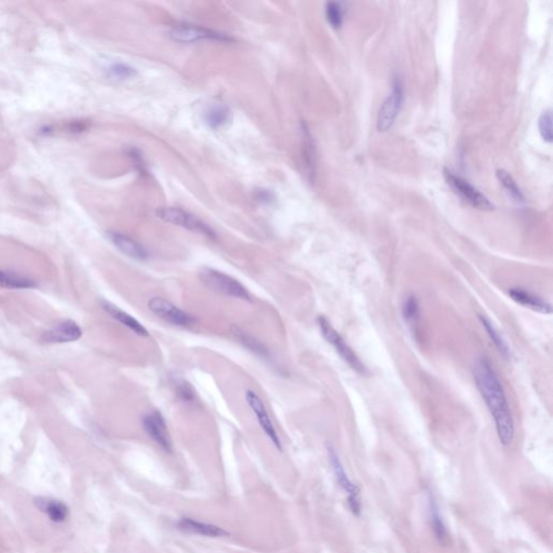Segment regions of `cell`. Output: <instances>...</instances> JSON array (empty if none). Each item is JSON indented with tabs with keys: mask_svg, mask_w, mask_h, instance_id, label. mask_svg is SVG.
Returning a JSON list of instances; mask_svg holds the SVG:
<instances>
[{
	"mask_svg": "<svg viewBox=\"0 0 553 553\" xmlns=\"http://www.w3.org/2000/svg\"><path fill=\"white\" fill-rule=\"evenodd\" d=\"M473 377L475 386L494 419L500 444L510 445L516 434L511 409L504 386L488 359L480 358L477 361L473 368Z\"/></svg>",
	"mask_w": 553,
	"mask_h": 553,
	"instance_id": "1",
	"label": "cell"
},
{
	"mask_svg": "<svg viewBox=\"0 0 553 553\" xmlns=\"http://www.w3.org/2000/svg\"><path fill=\"white\" fill-rule=\"evenodd\" d=\"M199 275L200 280L203 281V284L210 290L237 300L253 302L251 293L232 275L213 269H203L200 271Z\"/></svg>",
	"mask_w": 553,
	"mask_h": 553,
	"instance_id": "2",
	"label": "cell"
},
{
	"mask_svg": "<svg viewBox=\"0 0 553 553\" xmlns=\"http://www.w3.org/2000/svg\"><path fill=\"white\" fill-rule=\"evenodd\" d=\"M318 325H319L320 331H321L322 337L325 341L335 349L337 354L339 355L343 360L350 366L352 370L356 371L357 373L361 375H366L368 373L366 366L362 364L356 352L352 350L350 346L347 344L339 332L333 327L331 322L324 317V316H319L317 319Z\"/></svg>",
	"mask_w": 553,
	"mask_h": 553,
	"instance_id": "3",
	"label": "cell"
},
{
	"mask_svg": "<svg viewBox=\"0 0 553 553\" xmlns=\"http://www.w3.org/2000/svg\"><path fill=\"white\" fill-rule=\"evenodd\" d=\"M158 219H162L164 222L169 224H173L176 226L182 227L189 232L196 234L203 235L207 237L210 239H215L216 235L211 227L207 226L201 219L196 217L192 213L176 207H159L156 211Z\"/></svg>",
	"mask_w": 553,
	"mask_h": 553,
	"instance_id": "4",
	"label": "cell"
},
{
	"mask_svg": "<svg viewBox=\"0 0 553 553\" xmlns=\"http://www.w3.org/2000/svg\"><path fill=\"white\" fill-rule=\"evenodd\" d=\"M148 309L167 323L178 327H194L196 318L185 310L180 309L173 303L169 302L162 298H151L148 300Z\"/></svg>",
	"mask_w": 553,
	"mask_h": 553,
	"instance_id": "5",
	"label": "cell"
},
{
	"mask_svg": "<svg viewBox=\"0 0 553 553\" xmlns=\"http://www.w3.org/2000/svg\"><path fill=\"white\" fill-rule=\"evenodd\" d=\"M170 36L174 42L180 44H196L199 42H232L230 37L222 33L215 32L209 30L205 27L197 26V25H178L171 31Z\"/></svg>",
	"mask_w": 553,
	"mask_h": 553,
	"instance_id": "6",
	"label": "cell"
},
{
	"mask_svg": "<svg viewBox=\"0 0 553 553\" xmlns=\"http://www.w3.org/2000/svg\"><path fill=\"white\" fill-rule=\"evenodd\" d=\"M327 453H329L330 463H331L332 469H333L337 483L348 494V504L351 512L355 516H360V488H359L358 485L355 484L350 480L346 470H345L344 466H343L341 459H339V455H337V452L332 446L327 448Z\"/></svg>",
	"mask_w": 553,
	"mask_h": 553,
	"instance_id": "7",
	"label": "cell"
},
{
	"mask_svg": "<svg viewBox=\"0 0 553 553\" xmlns=\"http://www.w3.org/2000/svg\"><path fill=\"white\" fill-rule=\"evenodd\" d=\"M444 176L446 182L453 188L456 194H459L463 199H465L469 205H473L475 209L482 210V211H492L494 205L491 203L488 198L480 193L477 188L473 187L468 180H463L461 176L454 174L452 171L444 170Z\"/></svg>",
	"mask_w": 553,
	"mask_h": 553,
	"instance_id": "8",
	"label": "cell"
},
{
	"mask_svg": "<svg viewBox=\"0 0 553 553\" xmlns=\"http://www.w3.org/2000/svg\"><path fill=\"white\" fill-rule=\"evenodd\" d=\"M142 426L147 436L167 453H172L173 444L169 434L168 425L164 415L154 409L142 418Z\"/></svg>",
	"mask_w": 553,
	"mask_h": 553,
	"instance_id": "9",
	"label": "cell"
},
{
	"mask_svg": "<svg viewBox=\"0 0 553 553\" xmlns=\"http://www.w3.org/2000/svg\"><path fill=\"white\" fill-rule=\"evenodd\" d=\"M246 401L250 409H252V412L255 415L256 418H257V422H259L260 426L263 429L266 436H269V440L273 442V445L278 449V451H282V445H281L278 432H277L273 422H271V416H269V412H267V409L264 405L263 400L255 391L248 389L246 391Z\"/></svg>",
	"mask_w": 553,
	"mask_h": 553,
	"instance_id": "10",
	"label": "cell"
},
{
	"mask_svg": "<svg viewBox=\"0 0 553 553\" xmlns=\"http://www.w3.org/2000/svg\"><path fill=\"white\" fill-rule=\"evenodd\" d=\"M403 91L399 83L393 85V92L386 99L382 105L378 114L377 129L380 132H385L393 127L395 118L399 115L400 110L402 106Z\"/></svg>",
	"mask_w": 553,
	"mask_h": 553,
	"instance_id": "11",
	"label": "cell"
},
{
	"mask_svg": "<svg viewBox=\"0 0 553 553\" xmlns=\"http://www.w3.org/2000/svg\"><path fill=\"white\" fill-rule=\"evenodd\" d=\"M106 235H108V240L115 246L116 249L119 250L122 254H125L130 259L139 262L146 261L148 259V251L131 237L118 232H108Z\"/></svg>",
	"mask_w": 553,
	"mask_h": 553,
	"instance_id": "12",
	"label": "cell"
},
{
	"mask_svg": "<svg viewBox=\"0 0 553 553\" xmlns=\"http://www.w3.org/2000/svg\"><path fill=\"white\" fill-rule=\"evenodd\" d=\"M178 527L184 533L195 534L200 536L212 537V538L230 536V533L222 527H217L214 524L198 521L192 518H182L178 521Z\"/></svg>",
	"mask_w": 553,
	"mask_h": 553,
	"instance_id": "13",
	"label": "cell"
},
{
	"mask_svg": "<svg viewBox=\"0 0 553 553\" xmlns=\"http://www.w3.org/2000/svg\"><path fill=\"white\" fill-rule=\"evenodd\" d=\"M83 335V330L73 320H66L60 323L58 327L50 331L46 332L44 335V341L46 343H69V341H78Z\"/></svg>",
	"mask_w": 553,
	"mask_h": 553,
	"instance_id": "14",
	"label": "cell"
},
{
	"mask_svg": "<svg viewBox=\"0 0 553 553\" xmlns=\"http://www.w3.org/2000/svg\"><path fill=\"white\" fill-rule=\"evenodd\" d=\"M102 307L105 312L110 314L112 319H115L116 321L121 323L124 327L131 330L135 334L142 337H149L148 330H147L141 322L137 321L135 318L132 317L131 314H127V312L120 309L117 306L112 304V303L108 302V300H102Z\"/></svg>",
	"mask_w": 553,
	"mask_h": 553,
	"instance_id": "15",
	"label": "cell"
},
{
	"mask_svg": "<svg viewBox=\"0 0 553 553\" xmlns=\"http://www.w3.org/2000/svg\"><path fill=\"white\" fill-rule=\"evenodd\" d=\"M509 296L518 304L522 305L524 307L529 308L534 312H539V314H550L552 312V307H551V305L547 300H543L537 295L524 290V289H510Z\"/></svg>",
	"mask_w": 553,
	"mask_h": 553,
	"instance_id": "16",
	"label": "cell"
},
{
	"mask_svg": "<svg viewBox=\"0 0 553 553\" xmlns=\"http://www.w3.org/2000/svg\"><path fill=\"white\" fill-rule=\"evenodd\" d=\"M428 512H429V521H430V527L434 531V537L436 541L440 543H445L449 539L448 535V529H446L445 523L442 519L441 512L439 508L438 502L434 495L430 493L428 498Z\"/></svg>",
	"mask_w": 553,
	"mask_h": 553,
	"instance_id": "17",
	"label": "cell"
},
{
	"mask_svg": "<svg viewBox=\"0 0 553 553\" xmlns=\"http://www.w3.org/2000/svg\"><path fill=\"white\" fill-rule=\"evenodd\" d=\"M402 317L411 333L416 337L420 321V306L415 295H407L405 298L402 305Z\"/></svg>",
	"mask_w": 553,
	"mask_h": 553,
	"instance_id": "18",
	"label": "cell"
},
{
	"mask_svg": "<svg viewBox=\"0 0 553 553\" xmlns=\"http://www.w3.org/2000/svg\"><path fill=\"white\" fill-rule=\"evenodd\" d=\"M479 320H480L482 327H484L485 331L488 333V337L492 341L493 344L500 351L504 358L509 360L511 358V350H510L509 345H508L506 339L502 337V333L498 331L497 327H495L494 323L491 321L488 318L485 317L483 314H479Z\"/></svg>",
	"mask_w": 553,
	"mask_h": 553,
	"instance_id": "19",
	"label": "cell"
},
{
	"mask_svg": "<svg viewBox=\"0 0 553 553\" xmlns=\"http://www.w3.org/2000/svg\"><path fill=\"white\" fill-rule=\"evenodd\" d=\"M0 285L7 289H34L36 281L34 279L11 271L0 269Z\"/></svg>",
	"mask_w": 553,
	"mask_h": 553,
	"instance_id": "20",
	"label": "cell"
},
{
	"mask_svg": "<svg viewBox=\"0 0 553 553\" xmlns=\"http://www.w3.org/2000/svg\"><path fill=\"white\" fill-rule=\"evenodd\" d=\"M37 507L42 511L46 513L51 521L63 522L69 516V509L63 502H58L54 500H46V498H38L36 500Z\"/></svg>",
	"mask_w": 553,
	"mask_h": 553,
	"instance_id": "21",
	"label": "cell"
},
{
	"mask_svg": "<svg viewBox=\"0 0 553 553\" xmlns=\"http://www.w3.org/2000/svg\"><path fill=\"white\" fill-rule=\"evenodd\" d=\"M232 334L236 337V339H238L246 348L249 349L253 354L257 355V356L262 357V358L266 359V360H269V359H271V354H269V349L266 348V347L262 344L261 341H257L255 337H252L249 333H246V331L240 329V327H232Z\"/></svg>",
	"mask_w": 553,
	"mask_h": 553,
	"instance_id": "22",
	"label": "cell"
},
{
	"mask_svg": "<svg viewBox=\"0 0 553 553\" xmlns=\"http://www.w3.org/2000/svg\"><path fill=\"white\" fill-rule=\"evenodd\" d=\"M205 122L212 129H219L224 127L230 120V108L224 105H215L209 108L205 115Z\"/></svg>",
	"mask_w": 553,
	"mask_h": 553,
	"instance_id": "23",
	"label": "cell"
},
{
	"mask_svg": "<svg viewBox=\"0 0 553 553\" xmlns=\"http://www.w3.org/2000/svg\"><path fill=\"white\" fill-rule=\"evenodd\" d=\"M108 76L110 78L116 80H127V79L135 78L137 75V71L135 67L125 63H114L108 67Z\"/></svg>",
	"mask_w": 553,
	"mask_h": 553,
	"instance_id": "24",
	"label": "cell"
},
{
	"mask_svg": "<svg viewBox=\"0 0 553 553\" xmlns=\"http://www.w3.org/2000/svg\"><path fill=\"white\" fill-rule=\"evenodd\" d=\"M497 178L500 180V183L509 192L513 199L517 200L519 203H524V196L521 189H520L519 186L514 182L513 178L508 173L507 171L498 170Z\"/></svg>",
	"mask_w": 553,
	"mask_h": 553,
	"instance_id": "25",
	"label": "cell"
},
{
	"mask_svg": "<svg viewBox=\"0 0 553 553\" xmlns=\"http://www.w3.org/2000/svg\"><path fill=\"white\" fill-rule=\"evenodd\" d=\"M176 395L184 402L193 403L196 401V391L193 386L184 380H176L174 383Z\"/></svg>",
	"mask_w": 553,
	"mask_h": 553,
	"instance_id": "26",
	"label": "cell"
},
{
	"mask_svg": "<svg viewBox=\"0 0 553 553\" xmlns=\"http://www.w3.org/2000/svg\"><path fill=\"white\" fill-rule=\"evenodd\" d=\"M327 22L333 28H339L343 24V11L337 3H327L325 6Z\"/></svg>",
	"mask_w": 553,
	"mask_h": 553,
	"instance_id": "27",
	"label": "cell"
},
{
	"mask_svg": "<svg viewBox=\"0 0 553 553\" xmlns=\"http://www.w3.org/2000/svg\"><path fill=\"white\" fill-rule=\"evenodd\" d=\"M538 127L543 139L548 143L552 142V117L550 110H547L541 116Z\"/></svg>",
	"mask_w": 553,
	"mask_h": 553,
	"instance_id": "28",
	"label": "cell"
},
{
	"mask_svg": "<svg viewBox=\"0 0 553 553\" xmlns=\"http://www.w3.org/2000/svg\"><path fill=\"white\" fill-rule=\"evenodd\" d=\"M128 156L133 161V164H135L137 171H139L142 174L147 173L146 164H145L144 159L142 157L139 151H137V148L129 149L128 151Z\"/></svg>",
	"mask_w": 553,
	"mask_h": 553,
	"instance_id": "29",
	"label": "cell"
},
{
	"mask_svg": "<svg viewBox=\"0 0 553 553\" xmlns=\"http://www.w3.org/2000/svg\"><path fill=\"white\" fill-rule=\"evenodd\" d=\"M256 197H257V200H260V201L264 203H271V201H273V194L269 192V190H260Z\"/></svg>",
	"mask_w": 553,
	"mask_h": 553,
	"instance_id": "30",
	"label": "cell"
}]
</instances>
